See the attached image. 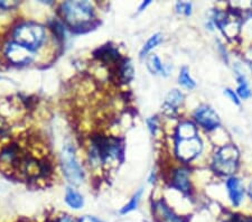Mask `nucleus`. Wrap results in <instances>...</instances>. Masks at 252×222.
I'll use <instances>...</instances> for the list:
<instances>
[{
    "mask_svg": "<svg viewBox=\"0 0 252 222\" xmlns=\"http://www.w3.org/2000/svg\"><path fill=\"white\" fill-rule=\"evenodd\" d=\"M239 151L233 145H226L215 153L212 167L215 173L229 176L237 171L239 165Z\"/></svg>",
    "mask_w": 252,
    "mask_h": 222,
    "instance_id": "5",
    "label": "nucleus"
},
{
    "mask_svg": "<svg viewBox=\"0 0 252 222\" xmlns=\"http://www.w3.org/2000/svg\"><path fill=\"white\" fill-rule=\"evenodd\" d=\"M147 66L153 74H164V75L168 74V71L166 70L165 65H162L160 60L158 59V56L155 54L150 55L148 58Z\"/></svg>",
    "mask_w": 252,
    "mask_h": 222,
    "instance_id": "14",
    "label": "nucleus"
},
{
    "mask_svg": "<svg viewBox=\"0 0 252 222\" xmlns=\"http://www.w3.org/2000/svg\"><path fill=\"white\" fill-rule=\"evenodd\" d=\"M194 118L198 125H201L207 130H212L220 125V118H219L217 112L207 106L197 108L196 111L194 112Z\"/></svg>",
    "mask_w": 252,
    "mask_h": 222,
    "instance_id": "9",
    "label": "nucleus"
},
{
    "mask_svg": "<svg viewBox=\"0 0 252 222\" xmlns=\"http://www.w3.org/2000/svg\"><path fill=\"white\" fill-rule=\"evenodd\" d=\"M249 195H250L251 200H252V181H251V183L249 185Z\"/></svg>",
    "mask_w": 252,
    "mask_h": 222,
    "instance_id": "27",
    "label": "nucleus"
},
{
    "mask_svg": "<svg viewBox=\"0 0 252 222\" xmlns=\"http://www.w3.org/2000/svg\"><path fill=\"white\" fill-rule=\"evenodd\" d=\"M238 82H239V87H238V91H237L238 95L241 96L242 99H248L251 95V91H250L249 86H248L245 76L239 75Z\"/></svg>",
    "mask_w": 252,
    "mask_h": 222,
    "instance_id": "20",
    "label": "nucleus"
},
{
    "mask_svg": "<svg viewBox=\"0 0 252 222\" xmlns=\"http://www.w3.org/2000/svg\"><path fill=\"white\" fill-rule=\"evenodd\" d=\"M173 185L183 192H188L189 190V171L185 168H180L174 173Z\"/></svg>",
    "mask_w": 252,
    "mask_h": 222,
    "instance_id": "12",
    "label": "nucleus"
},
{
    "mask_svg": "<svg viewBox=\"0 0 252 222\" xmlns=\"http://www.w3.org/2000/svg\"><path fill=\"white\" fill-rule=\"evenodd\" d=\"M63 18L72 28H84L94 19V10L89 1H67L61 6Z\"/></svg>",
    "mask_w": 252,
    "mask_h": 222,
    "instance_id": "2",
    "label": "nucleus"
},
{
    "mask_svg": "<svg viewBox=\"0 0 252 222\" xmlns=\"http://www.w3.org/2000/svg\"><path fill=\"white\" fill-rule=\"evenodd\" d=\"M120 154L121 146L117 139L107 137H96L93 139L90 159L94 165L109 164L110 161L118 159Z\"/></svg>",
    "mask_w": 252,
    "mask_h": 222,
    "instance_id": "3",
    "label": "nucleus"
},
{
    "mask_svg": "<svg viewBox=\"0 0 252 222\" xmlns=\"http://www.w3.org/2000/svg\"><path fill=\"white\" fill-rule=\"evenodd\" d=\"M61 164L66 180L73 185H79L83 180V173L76 160L75 152L71 145H66L61 153Z\"/></svg>",
    "mask_w": 252,
    "mask_h": 222,
    "instance_id": "6",
    "label": "nucleus"
},
{
    "mask_svg": "<svg viewBox=\"0 0 252 222\" xmlns=\"http://www.w3.org/2000/svg\"><path fill=\"white\" fill-rule=\"evenodd\" d=\"M215 23L222 31V33L229 38L235 37L241 28L240 16L235 13H231V11H227V13L219 11L215 15Z\"/></svg>",
    "mask_w": 252,
    "mask_h": 222,
    "instance_id": "7",
    "label": "nucleus"
},
{
    "mask_svg": "<svg viewBox=\"0 0 252 222\" xmlns=\"http://www.w3.org/2000/svg\"><path fill=\"white\" fill-rule=\"evenodd\" d=\"M99 58L103 60L104 62H112V61H117L119 59V53L116 48L105 46L99 50Z\"/></svg>",
    "mask_w": 252,
    "mask_h": 222,
    "instance_id": "16",
    "label": "nucleus"
},
{
    "mask_svg": "<svg viewBox=\"0 0 252 222\" xmlns=\"http://www.w3.org/2000/svg\"><path fill=\"white\" fill-rule=\"evenodd\" d=\"M6 58L10 61L11 63L17 64V65H24V64L31 63L34 59V51L30 50L25 46L20 45L18 43L11 42L6 47Z\"/></svg>",
    "mask_w": 252,
    "mask_h": 222,
    "instance_id": "8",
    "label": "nucleus"
},
{
    "mask_svg": "<svg viewBox=\"0 0 252 222\" xmlns=\"http://www.w3.org/2000/svg\"><path fill=\"white\" fill-rule=\"evenodd\" d=\"M14 42L35 51L45 40V30L42 25L32 22L19 24L14 30Z\"/></svg>",
    "mask_w": 252,
    "mask_h": 222,
    "instance_id": "4",
    "label": "nucleus"
},
{
    "mask_svg": "<svg viewBox=\"0 0 252 222\" xmlns=\"http://www.w3.org/2000/svg\"><path fill=\"white\" fill-rule=\"evenodd\" d=\"M178 82H180L182 86L189 89H193L195 87V82L194 80L190 78L188 67H183L181 70V73L178 75Z\"/></svg>",
    "mask_w": 252,
    "mask_h": 222,
    "instance_id": "17",
    "label": "nucleus"
},
{
    "mask_svg": "<svg viewBox=\"0 0 252 222\" xmlns=\"http://www.w3.org/2000/svg\"><path fill=\"white\" fill-rule=\"evenodd\" d=\"M225 94H226L227 95H229L231 99H232V101H233V102H234L235 104H240V101H239L238 95H235L232 90H230V89H226V90H225Z\"/></svg>",
    "mask_w": 252,
    "mask_h": 222,
    "instance_id": "24",
    "label": "nucleus"
},
{
    "mask_svg": "<svg viewBox=\"0 0 252 222\" xmlns=\"http://www.w3.org/2000/svg\"><path fill=\"white\" fill-rule=\"evenodd\" d=\"M78 222H102L99 219H96L95 217H91V216H84L79 219Z\"/></svg>",
    "mask_w": 252,
    "mask_h": 222,
    "instance_id": "25",
    "label": "nucleus"
},
{
    "mask_svg": "<svg viewBox=\"0 0 252 222\" xmlns=\"http://www.w3.org/2000/svg\"><path fill=\"white\" fill-rule=\"evenodd\" d=\"M225 222H252V217L241 216V215H234L227 219Z\"/></svg>",
    "mask_w": 252,
    "mask_h": 222,
    "instance_id": "23",
    "label": "nucleus"
},
{
    "mask_svg": "<svg viewBox=\"0 0 252 222\" xmlns=\"http://www.w3.org/2000/svg\"><path fill=\"white\" fill-rule=\"evenodd\" d=\"M142 194V190H139L135 195L131 197V200L129 201V203H127L125 205V207L121 209V215H126V213H129L133 211V210H136L138 204H139V201H140V197Z\"/></svg>",
    "mask_w": 252,
    "mask_h": 222,
    "instance_id": "18",
    "label": "nucleus"
},
{
    "mask_svg": "<svg viewBox=\"0 0 252 222\" xmlns=\"http://www.w3.org/2000/svg\"><path fill=\"white\" fill-rule=\"evenodd\" d=\"M250 63H251V67H252V59H251V61H250Z\"/></svg>",
    "mask_w": 252,
    "mask_h": 222,
    "instance_id": "28",
    "label": "nucleus"
},
{
    "mask_svg": "<svg viewBox=\"0 0 252 222\" xmlns=\"http://www.w3.org/2000/svg\"><path fill=\"white\" fill-rule=\"evenodd\" d=\"M176 9L178 13L189 15L190 9H192V6H190V3H189V2H178L176 5Z\"/></svg>",
    "mask_w": 252,
    "mask_h": 222,
    "instance_id": "22",
    "label": "nucleus"
},
{
    "mask_svg": "<svg viewBox=\"0 0 252 222\" xmlns=\"http://www.w3.org/2000/svg\"><path fill=\"white\" fill-rule=\"evenodd\" d=\"M53 222H75L74 219H72L70 216H62L58 218V219L54 220Z\"/></svg>",
    "mask_w": 252,
    "mask_h": 222,
    "instance_id": "26",
    "label": "nucleus"
},
{
    "mask_svg": "<svg viewBox=\"0 0 252 222\" xmlns=\"http://www.w3.org/2000/svg\"><path fill=\"white\" fill-rule=\"evenodd\" d=\"M160 42H161V37H160L159 34H156V35L152 36V37H150V38L147 40V43L145 44V46L142 47L140 55H141V56L147 55V54L149 53V52L152 51L153 48H155Z\"/></svg>",
    "mask_w": 252,
    "mask_h": 222,
    "instance_id": "21",
    "label": "nucleus"
},
{
    "mask_svg": "<svg viewBox=\"0 0 252 222\" xmlns=\"http://www.w3.org/2000/svg\"><path fill=\"white\" fill-rule=\"evenodd\" d=\"M183 99H184V95L182 92L178 90L170 91L167 98H166V106H168L170 109L177 108L183 102Z\"/></svg>",
    "mask_w": 252,
    "mask_h": 222,
    "instance_id": "15",
    "label": "nucleus"
},
{
    "mask_svg": "<svg viewBox=\"0 0 252 222\" xmlns=\"http://www.w3.org/2000/svg\"><path fill=\"white\" fill-rule=\"evenodd\" d=\"M226 187L232 204L234 207H239L243 200V195H245V191H243V188L241 183H240V181L237 177H231L226 182Z\"/></svg>",
    "mask_w": 252,
    "mask_h": 222,
    "instance_id": "11",
    "label": "nucleus"
},
{
    "mask_svg": "<svg viewBox=\"0 0 252 222\" xmlns=\"http://www.w3.org/2000/svg\"><path fill=\"white\" fill-rule=\"evenodd\" d=\"M153 212L157 222H185L162 201L155 202L153 205Z\"/></svg>",
    "mask_w": 252,
    "mask_h": 222,
    "instance_id": "10",
    "label": "nucleus"
},
{
    "mask_svg": "<svg viewBox=\"0 0 252 222\" xmlns=\"http://www.w3.org/2000/svg\"><path fill=\"white\" fill-rule=\"evenodd\" d=\"M119 75L124 82H128V81L132 78L133 70L131 64L129 63V61H125V62L121 64L119 67Z\"/></svg>",
    "mask_w": 252,
    "mask_h": 222,
    "instance_id": "19",
    "label": "nucleus"
},
{
    "mask_svg": "<svg viewBox=\"0 0 252 222\" xmlns=\"http://www.w3.org/2000/svg\"><path fill=\"white\" fill-rule=\"evenodd\" d=\"M65 201L66 203L70 205L72 209L79 210L83 207V197L81 196L80 193H78L75 190L68 188L66 190V193H65Z\"/></svg>",
    "mask_w": 252,
    "mask_h": 222,
    "instance_id": "13",
    "label": "nucleus"
},
{
    "mask_svg": "<svg viewBox=\"0 0 252 222\" xmlns=\"http://www.w3.org/2000/svg\"><path fill=\"white\" fill-rule=\"evenodd\" d=\"M203 148L202 140L197 135L196 127L189 121L180 124L176 130L175 153L183 161H190L201 154Z\"/></svg>",
    "mask_w": 252,
    "mask_h": 222,
    "instance_id": "1",
    "label": "nucleus"
}]
</instances>
